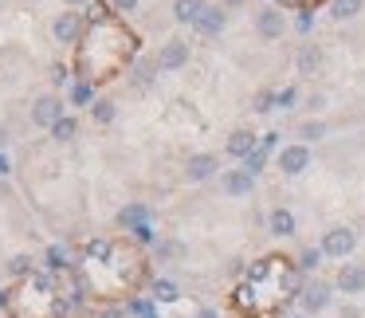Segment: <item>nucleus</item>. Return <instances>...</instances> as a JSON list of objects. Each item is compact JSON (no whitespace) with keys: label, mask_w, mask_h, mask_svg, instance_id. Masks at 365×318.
I'll return each mask as SVG.
<instances>
[{"label":"nucleus","mask_w":365,"mask_h":318,"mask_svg":"<svg viewBox=\"0 0 365 318\" xmlns=\"http://www.w3.org/2000/svg\"><path fill=\"white\" fill-rule=\"evenodd\" d=\"M43 267L51 271V275H56V271H67L71 267V260H67V247H48V255H43Z\"/></svg>","instance_id":"nucleus-22"},{"label":"nucleus","mask_w":365,"mask_h":318,"mask_svg":"<svg viewBox=\"0 0 365 318\" xmlns=\"http://www.w3.org/2000/svg\"><path fill=\"white\" fill-rule=\"evenodd\" d=\"M95 318H126V310H118V307H106V310H98Z\"/></svg>","instance_id":"nucleus-38"},{"label":"nucleus","mask_w":365,"mask_h":318,"mask_svg":"<svg viewBox=\"0 0 365 318\" xmlns=\"http://www.w3.org/2000/svg\"><path fill=\"white\" fill-rule=\"evenodd\" d=\"M134 240H138V244H158V232H153V224H142V228H134Z\"/></svg>","instance_id":"nucleus-31"},{"label":"nucleus","mask_w":365,"mask_h":318,"mask_svg":"<svg viewBox=\"0 0 365 318\" xmlns=\"http://www.w3.org/2000/svg\"><path fill=\"white\" fill-rule=\"evenodd\" d=\"M338 318H361V310H357V307H354V302H346V307H341V310H338Z\"/></svg>","instance_id":"nucleus-37"},{"label":"nucleus","mask_w":365,"mask_h":318,"mask_svg":"<svg viewBox=\"0 0 365 318\" xmlns=\"http://www.w3.org/2000/svg\"><path fill=\"white\" fill-rule=\"evenodd\" d=\"M197 318H220V310H212V307H200V310H197Z\"/></svg>","instance_id":"nucleus-41"},{"label":"nucleus","mask_w":365,"mask_h":318,"mask_svg":"<svg viewBox=\"0 0 365 318\" xmlns=\"http://www.w3.org/2000/svg\"><path fill=\"white\" fill-rule=\"evenodd\" d=\"M283 28H287V20H283L279 9H263L259 16H255V32H259V40H279Z\"/></svg>","instance_id":"nucleus-10"},{"label":"nucleus","mask_w":365,"mask_h":318,"mask_svg":"<svg viewBox=\"0 0 365 318\" xmlns=\"http://www.w3.org/2000/svg\"><path fill=\"white\" fill-rule=\"evenodd\" d=\"M205 9H208L205 0H173V20L177 24H197Z\"/></svg>","instance_id":"nucleus-13"},{"label":"nucleus","mask_w":365,"mask_h":318,"mask_svg":"<svg viewBox=\"0 0 365 318\" xmlns=\"http://www.w3.org/2000/svg\"><path fill=\"white\" fill-rule=\"evenodd\" d=\"M357 12H365L361 0H330V16L334 20H354Z\"/></svg>","instance_id":"nucleus-17"},{"label":"nucleus","mask_w":365,"mask_h":318,"mask_svg":"<svg viewBox=\"0 0 365 318\" xmlns=\"http://www.w3.org/2000/svg\"><path fill=\"white\" fill-rule=\"evenodd\" d=\"M71 98H75V103H79V106H87V103H95V98H91V87H87V83H79V87H75V91H71Z\"/></svg>","instance_id":"nucleus-33"},{"label":"nucleus","mask_w":365,"mask_h":318,"mask_svg":"<svg viewBox=\"0 0 365 318\" xmlns=\"http://www.w3.org/2000/svg\"><path fill=\"white\" fill-rule=\"evenodd\" d=\"M267 232L275 240H291L294 232H299V220H294L291 208H271V212H267Z\"/></svg>","instance_id":"nucleus-9"},{"label":"nucleus","mask_w":365,"mask_h":318,"mask_svg":"<svg viewBox=\"0 0 365 318\" xmlns=\"http://www.w3.org/2000/svg\"><path fill=\"white\" fill-rule=\"evenodd\" d=\"M158 255H181V244H158Z\"/></svg>","instance_id":"nucleus-40"},{"label":"nucleus","mask_w":365,"mask_h":318,"mask_svg":"<svg viewBox=\"0 0 365 318\" xmlns=\"http://www.w3.org/2000/svg\"><path fill=\"white\" fill-rule=\"evenodd\" d=\"M220 189L228 193V197H252L255 177L247 173V169H228V173H220Z\"/></svg>","instance_id":"nucleus-8"},{"label":"nucleus","mask_w":365,"mask_h":318,"mask_svg":"<svg viewBox=\"0 0 365 318\" xmlns=\"http://www.w3.org/2000/svg\"><path fill=\"white\" fill-rule=\"evenodd\" d=\"M110 255H114V244H110V240H91V244H87V260L106 263Z\"/></svg>","instance_id":"nucleus-24"},{"label":"nucleus","mask_w":365,"mask_h":318,"mask_svg":"<svg viewBox=\"0 0 365 318\" xmlns=\"http://www.w3.org/2000/svg\"><path fill=\"white\" fill-rule=\"evenodd\" d=\"M322 260H326L322 247H302L299 260H294V267H299L302 275H310V271H318V263H322Z\"/></svg>","instance_id":"nucleus-18"},{"label":"nucleus","mask_w":365,"mask_h":318,"mask_svg":"<svg viewBox=\"0 0 365 318\" xmlns=\"http://www.w3.org/2000/svg\"><path fill=\"white\" fill-rule=\"evenodd\" d=\"M9 271H12V279H32V275H36L32 255H12V260H9Z\"/></svg>","instance_id":"nucleus-23"},{"label":"nucleus","mask_w":365,"mask_h":318,"mask_svg":"<svg viewBox=\"0 0 365 318\" xmlns=\"http://www.w3.org/2000/svg\"><path fill=\"white\" fill-rule=\"evenodd\" d=\"M118 224H122L126 232L142 228V224H150V208H145V205H126V208L118 212Z\"/></svg>","instance_id":"nucleus-15"},{"label":"nucleus","mask_w":365,"mask_h":318,"mask_svg":"<svg viewBox=\"0 0 365 318\" xmlns=\"http://www.w3.org/2000/svg\"><path fill=\"white\" fill-rule=\"evenodd\" d=\"M185 63H189V43L177 40V36L161 43V51H158V71H181Z\"/></svg>","instance_id":"nucleus-5"},{"label":"nucleus","mask_w":365,"mask_h":318,"mask_svg":"<svg viewBox=\"0 0 365 318\" xmlns=\"http://www.w3.org/2000/svg\"><path fill=\"white\" fill-rule=\"evenodd\" d=\"M12 307V287H0V310Z\"/></svg>","instance_id":"nucleus-39"},{"label":"nucleus","mask_w":365,"mask_h":318,"mask_svg":"<svg viewBox=\"0 0 365 318\" xmlns=\"http://www.w3.org/2000/svg\"><path fill=\"white\" fill-rule=\"evenodd\" d=\"M279 287H283L287 294H294V299H299L302 287H307V275H302L299 267H287V271H283V279H279Z\"/></svg>","instance_id":"nucleus-19"},{"label":"nucleus","mask_w":365,"mask_h":318,"mask_svg":"<svg viewBox=\"0 0 365 318\" xmlns=\"http://www.w3.org/2000/svg\"><path fill=\"white\" fill-rule=\"evenodd\" d=\"M224 24H228V12L220 9V4H208L205 12H200V20L192 28H197L200 36H220L224 32Z\"/></svg>","instance_id":"nucleus-11"},{"label":"nucleus","mask_w":365,"mask_h":318,"mask_svg":"<svg viewBox=\"0 0 365 318\" xmlns=\"http://www.w3.org/2000/svg\"><path fill=\"white\" fill-rule=\"evenodd\" d=\"M51 32H56L59 43H75V40H79V16H75V12H63V16H56Z\"/></svg>","instance_id":"nucleus-14"},{"label":"nucleus","mask_w":365,"mask_h":318,"mask_svg":"<svg viewBox=\"0 0 365 318\" xmlns=\"http://www.w3.org/2000/svg\"><path fill=\"white\" fill-rule=\"evenodd\" d=\"M150 299H153V302H177V299H181V287H177L173 279H153Z\"/></svg>","instance_id":"nucleus-16"},{"label":"nucleus","mask_w":365,"mask_h":318,"mask_svg":"<svg viewBox=\"0 0 365 318\" xmlns=\"http://www.w3.org/2000/svg\"><path fill=\"white\" fill-rule=\"evenodd\" d=\"M63 4H83V0H63Z\"/></svg>","instance_id":"nucleus-46"},{"label":"nucleus","mask_w":365,"mask_h":318,"mask_svg":"<svg viewBox=\"0 0 365 318\" xmlns=\"http://www.w3.org/2000/svg\"><path fill=\"white\" fill-rule=\"evenodd\" d=\"M110 9H114V12H134L138 0H110Z\"/></svg>","instance_id":"nucleus-36"},{"label":"nucleus","mask_w":365,"mask_h":318,"mask_svg":"<svg viewBox=\"0 0 365 318\" xmlns=\"http://www.w3.org/2000/svg\"><path fill=\"white\" fill-rule=\"evenodd\" d=\"M271 263H279V260H259V263H252V267H247V283H263V279L271 275Z\"/></svg>","instance_id":"nucleus-29"},{"label":"nucleus","mask_w":365,"mask_h":318,"mask_svg":"<svg viewBox=\"0 0 365 318\" xmlns=\"http://www.w3.org/2000/svg\"><path fill=\"white\" fill-rule=\"evenodd\" d=\"M279 4H283V9H299L302 0H279Z\"/></svg>","instance_id":"nucleus-44"},{"label":"nucleus","mask_w":365,"mask_h":318,"mask_svg":"<svg viewBox=\"0 0 365 318\" xmlns=\"http://www.w3.org/2000/svg\"><path fill=\"white\" fill-rule=\"evenodd\" d=\"M299 138H302V145H307V142H318V138H326V126H322V122H302V126H299Z\"/></svg>","instance_id":"nucleus-28"},{"label":"nucleus","mask_w":365,"mask_h":318,"mask_svg":"<svg viewBox=\"0 0 365 318\" xmlns=\"http://www.w3.org/2000/svg\"><path fill=\"white\" fill-rule=\"evenodd\" d=\"M307 165H310V145L291 142V145H283V150H279V169H283L287 177L307 173Z\"/></svg>","instance_id":"nucleus-4"},{"label":"nucleus","mask_w":365,"mask_h":318,"mask_svg":"<svg viewBox=\"0 0 365 318\" xmlns=\"http://www.w3.org/2000/svg\"><path fill=\"white\" fill-rule=\"evenodd\" d=\"M259 150H267V153H271V150H279V134H275V130L259 138Z\"/></svg>","instance_id":"nucleus-34"},{"label":"nucleus","mask_w":365,"mask_h":318,"mask_svg":"<svg viewBox=\"0 0 365 318\" xmlns=\"http://www.w3.org/2000/svg\"><path fill=\"white\" fill-rule=\"evenodd\" d=\"M216 169H220V158H216V153H192V158L185 161V177H189L192 185L212 181V177H216Z\"/></svg>","instance_id":"nucleus-7"},{"label":"nucleus","mask_w":365,"mask_h":318,"mask_svg":"<svg viewBox=\"0 0 365 318\" xmlns=\"http://www.w3.org/2000/svg\"><path fill=\"white\" fill-rule=\"evenodd\" d=\"M318 247H322L326 260H349V255H354V247H357V232L349 228V224H334V228L322 232Z\"/></svg>","instance_id":"nucleus-1"},{"label":"nucleus","mask_w":365,"mask_h":318,"mask_svg":"<svg viewBox=\"0 0 365 318\" xmlns=\"http://www.w3.org/2000/svg\"><path fill=\"white\" fill-rule=\"evenodd\" d=\"M275 106H279V91H259L252 111H255V114H267V111H275Z\"/></svg>","instance_id":"nucleus-27"},{"label":"nucleus","mask_w":365,"mask_h":318,"mask_svg":"<svg viewBox=\"0 0 365 318\" xmlns=\"http://www.w3.org/2000/svg\"><path fill=\"white\" fill-rule=\"evenodd\" d=\"M59 118H67V114H63V98H59V95H40L32 103V122H36V126L51 130Z\"/></svg>","instance_id":"nucleus-3"},{"label":"nucleus","mask_w":365,"mask_h":318,"mask_svg":"<svg viewBox=\"0 0 365 318\" xmlns=\"http://www.w3.org/2000/svg\"><path fill=\"white\" fill-rule=\"evenodd\" d=\"M287 318H310V314H302V310H299V314H287Z\"/></svg>","instance_id":"nucleus-45"},{"label":"nucleus","mask_w":365,"mask_h":318,"mask_svg":"<svg viewBox=\"0 0 365 318\" xmlns=\"http://www.w3.org/2000/svg\"><path fill=\"white\" fill-rule=\"evenodd\" d=\"M75 130H79V122H75L71 114H67V118H59L56 126H51V138H56V142H71Z\"/></svg>","instance_id":"nucleus-25"},{"label":"nucleus","mask_w":365,"mask_h":318,"mask_svg":"<svg viewBox=\"0 0 365 318\" xmlns=\"http://www.w3.org/2000/svg\"><path fill=\"white\" fill-rule=\"evenodd\" d=\"M263 165H267V150H259V145H255V150L244 158V169H247L252 177H259V173H263Z\"/></svg>","instance_id":"nucleus-26"},{"label":"nucleus","mask_w":365,"mask_h":318,"mask_svg":"<svg viewBox=\"0 0 365 318\" xmlns=\"http://www.w3.org/2000/svg\"><path fill=\"white\" fill-rule=\"evenodd\" d=\"M255 145H259V138H255L252 130H232V134H228V158H240V161H244L247 153L255 150Z\"/></svg>","instance_id":"nucleus-12"},{"label":"nucleus","mask_w":365,"mask_h":318,"mask_svg":"<svg viewBox=\"0 0 365 318\" xmlns=\"http://www.w3.org/2000/svg\"><path fill=\"white\" fill-rule=\"evenodd\" d=\"M334 291L365 294V263H341V271L334 275Z\"/></svg>","instance_id":"nucleus-6"},{"label":"nucleus","mask_w":365,"mask_h":318,"mask_svg":"<svg viewBox=\"0 0 365 318\" xmlns=\"http://www.w3.org/2000/svg\"><path fill=\"white\" fill-rule=\"evenodd\" d=\"M334 302V283H326V279H307V287H302V294H299V307H302V314H322L326 307Z\"/></svg>","instance_id":"nucleus-2"},{"label":"nucleus","mask_w":365,"mask_h":318,"mask_svg":"<svg viewBox=\"0 0 365 318\" xmlns=\"http://www.w3.org/2000/svg\"><path fill=\"white\" fill-rule=\"evenodd\" d=\"M318 63H322V56H318V48H302V56H299V71H302V75H310Z\"/></svg>","instance_id":"nucleus-30"},{"label":"nucleus","mask_w":365,"mask_h":318,"mask_svg":"<svg viewBox=\"0 0 365 318\" xmlns=\"http://www.w3.org/2000/svg\"><path fill=\"white\" fill-rule=\"evenodd\" d=\"M114 114H118V111H114V103H110V98H95V103H91V118H95L98 126H110V122H114Z\"/></svg>","instance_id":"nucleus-21"},{"label":"nucleus","mask_w":365,"mask_h":318,"mask_svg":"<svg viewBox=\"0 0 365 318\" xmlns=\"http://www.w3.org/2000/svg\"><path fill=\"white\" fill-rule=\"evenodd\" d=\"M4 145H9V130L0 126V150H4Z\"/></svg>","instance_id":"nucleus-43"},{"label":"nucleus","mask_w":365,"mask_h":318,"mask_svg":"<svg viewBox=\"0 0 365 318\" xmlns=\"http://www.w3.org/2000/svg\"><path fill=\"white\" fill-rule=\"evenodd\" d=\"M126 314H134V318H161V314H158V302H153L150 294H142V299H130Z\"/></svg>","instance_id":"nucleus-20"},{"label":"nucleus","mask_w":365,"mask_h":318,"mask_svg":"<svg viewBox=\"0 0 365 318\" xmlns=\"http://www.w3.org/2000/svg\"><path fill=\"white\" fill-rule=\"evenodd\" d=\"M9 169H12V165H9V153H4V150H0V177H4V173H9Z\"/></svg>","instance_id":"nucleus-42"},{"label":"nucleus","mask_w":365,"mask_h":318,"mask_svg":"<svg viewBox=\"0 0 365 318\" xmlns=\"http://www.w3.org/2000/svg\"><path fill=\"white\" fill-rule=\"evenodd\" d=\"M67 79H71V71H67V67H51V83H56V87H63Z\"/></svg>","instance_id":"nucleus-35"},{"label":"nucleus","mask_w":365,"mask_h":318,"mask_svg":"<svg viewBox=\"0 0 365 318\" xmlns=\"http://www.w3.org/2000/svg\"><path fill=\"white\" fill-rule=\"evenodd\" d=\"M299 103V91L294 87H287V91H279V111H291V106Z\"/></svg>","instance_id":"nucleus-32"}]
</instances>
